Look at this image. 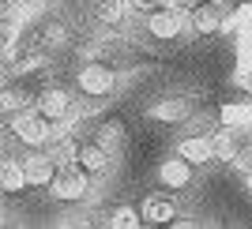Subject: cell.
<instances>
[{
    "instance_id": "21",
    "label": "cell",
    "mask_w": 252,
    "mask_h": 229,
    "mask_svg": "<svg viewBox=\"0 0 252 229\" xmlns=\"http://www.w3.org/2000/svg\"><path fill=\"white\" fill-rule=\"evenodd\" d=\"M169 4H177V8H185V11H192V8H196V4H200V0H169Z\"/></svg>"
},
{
    "instance_id": "19",
    "label": "cell",
    "mask_w": 252,
    "mask_h": 229,
    "mask_svg": "<svg viewBox=\"0 0 252 229\" xmlns=\"http://www.w3.org/2000/svg\"><path fill=\"white\" fill-rule=\"evenodd\" d=\"M102 222L105 229H139L143 226V214H139V203L132 207V203H117V207L102 210Z\"/></svg>"
},
{
    "instance_id": "12",
    "label": "cell",
    "mask_w": 252,
    "mask_h": 229,
    "mask_svg": "<svg viewBox=\"0 0 252 229\" xmlns=\"http://www.w3.org/2000/svg\"><path fill=\"white\" fill-rule=\"evenodd\" d=\"M23 169H27V180H31V188H49L53 184V177H57V158L49 154V150H45V146H27V150H23Z\"/></svg>"
},
{
    "instance_id": "16",
    "label": "cell",
    "mask_w": 252,
    "mask_h": 229,
    "mask_svg": "<svg viewBox=\"0 0 252 229\" xmlns=\"http://www.w3.org/2000/svg\"><path fill=\"white\" fill-rule=\"evenodd\" d=\"M91 136L98 139L102 146H109L113 154H125L128 150V139H132V132H128V120L125 116H102V120H94V128H91Z\"/></svg>"
},
{
    "instance_id": "3",
    "label": "cell",
    "mask_w": 252,
    "mask_h": 229,
    "mask_svg": "<svg viewBox=\"0 0 252 229\" xmlns=\"http://www.w3.org/2000/svg\"><path fill=\"white\" fill-rule=\"evenodd\" d=\"M45 192H49L53 203H64V207L87 203V199H91V192H94V173H91L87 166H79V162H64Z\"/></svg>"
},
{
    "instance_id": "22",
    "label": "cell",
    "mask_w": 252,
    "mask_h": 229,
    "mask_svg": "<svg viewBox=\"0 0 252 229\" xmlns=\"http://www.w3.org/2000/svg\"><path fill=\"white\" fill-rule=\"evenodd\" d=\"M15 4H23L27 11H38V8H42V0H15Z\"/></svg>"
},
{
    "instance_id": "15",
    "label": "cell",
    "mask_w": 252,
    "mask_h": 229,
    "mask_svg": "<svg viewBox=\"0 0 252 229\" xmlns=\"http://www.w3.org/2000/svg\"><path fill=\"white\" fill-rule=\"evenodd\" d=\"M215 154H219V162H241L245 154H249V139H245V128L237 124H219L215 132Z\"/></svg>"
},
{
    "instance_id": "8",
    "label": "cell",
    "mask_w": 252,
    "mask_h": 229,
    "mask_svg": "<svg viewBox=\"0 0 252 229\" xmlns=\"http://www.w3.org/2000/svg\"><path fill=\"white\" fill-rule=\"evenodd\" d=\"M155 180H158V188H166V192H189L192 188V180H196V166H192L185 154H166L162 162L155 166Z\"/></svg>"
},
{
    "instance_id": "11",
    "label": "cell",
    "mask_w": 252,
    "mask_h": 229,
    "mask_svg": "<svg viewBox=\"0 0 252 229\" xmlns=\"http://www.w3.org/2000/svg\"><path fill=\"white\" fill-rule=\"evenodd\" d=\"M226 15H230V11L222 8L219 0H200V4L189 11V27H192L196 38H219V34L226 30Z\"/></svg>"
},
{
    "instance_id": "4",
    "label": "cell",
    "mask_w": 252,
    "mask_h": 229,
    "mask_svg": "<svg viewBox=\"0 0 252 229\" xmlns=\"http://www.w3.org/2000/svg\"><path fill=\"white\" fill-rule=\"evenodd\" d=\"M200 109H203V98L196 90H173V94H162V98H155L147 105V120L177 128V124H189Z\"/></svg>"
},
{
    "instance_id": "6",
    "label": "cell",
    "mask_w": 252,
    "mask_h": 229,
    "mask_svg": "<svg viewBox=\"0 0 252 229\" xmlns=\"http://www.w3.org/2000/svg\"><path fill=\"white\" fill-rule=\"evenodd\" d=\"M75 86H68V83H42V90H38V113H45L53 120V124L61 128V124H68L75 116Z\"/></svg>"
},
{
    "instance_id": "5",
    "label": "cell",
    "mask_w": 252,
    "mask_h": 229,
    "mask_svg": "<svg viewBox=\"0 0 252 229\" xmlns=\"http://www.w3.org/2000/svg\"><path fill=\"white\" fill-rule=\"evenodd\" d=\"M8 132L23 146H45L53 139V132H57V124L45 113H38V105H34V109H23V113L8 116Z\"/></svg>"
},
{
    "instance_id": "13",
    "label": "cell",
    "mask_w": 252,
    "mask_h": 229,
    "mask_svg": "<svg viewBox=\"0 0 252 229\" xmlns=\"http://www.w3.org/2000/svg\"><path fill=\"white\" fill-rule=\"evenodd\" d=\"M42 34H45V49H49V57L83 45V38L75 34V27L64 19V15H45V19H42Z\"/></svg>"
},
{
    "instance_id": "10",
    "label": "cell",
    "mask_w": 252,
    "mask_h": 229,
    "mask_svg": "<svg viewBox=\"0 0 252 229\" xmlns=\"http://www.w3.org/2000/svg\"><path fill=\"white\" fill-rule=\"evenodd\" d=\"M83 15L102 30H121L132 15V0H83Z\"/></svg>"
},
{
    "instance_id": "1",
    "label": "cell",
    "mask_w": 252,
    "mask_h": 229,
    "mask_svg": "<svg viewBox=\"0 0 252 229\" xmlns=\"http://www.w3.org/2000/svg\"><path fill=\"white\" fill-rule=\"evenodd\" d=\"M72 86L79 90V98L87 102H109L121 86V68L113 60H98V57H83L75 68Z\"/></svg>"
},
{
    "instance_id": "20",
    "label": "cell",
    "mask_w": 252,
    "mask_h": 229,
    "mask_svg": "<svg viewBox=\"0 0 252 229\" xmlns=\"http://www.w3.org/2000/svg\"><path fill=\"white\" fill-rule=\"evenodd\" d=\"M0 188H4V196L31 192V180H27V169H23L19 158H4V166H0Z\"/></svg>"
},
{
    "instance_id": "2",
    "label": "cell",
    "mask_w": 252,
    "mask_h": 229,
    "mask_svg": "<svg viewBox=\"0 0 252 229\" xmlns=\"http://www.w3.org/2000/svg\"><path fill=\"white\" fill-rule=\"evenodd\" d=\"M185 30H192L189 11L177 4H158V8L143 11V38H151L155 45H177Z\"/></svg>"
},
{
    "instance_id": "7",
    "label": "cell",
    "mask_w": 252,
    "mask_h": 229,
    "mask_svg": "<svg viewBox=\"0 0 252 229\" xmlns=\"http://www.w3.org/2000/svg\"><path fill=\"white\" fill-rule=\"evenodd\" d=\"M38 90H42V83H34V75H8V79H4V90H0V113L15 116V113H23V109H34Z\"/></svg>"
},
{
    "instance_id": "9",
    "label": "cell",
    "mask_w": 252,
    "mask_h": 229,
    "mask_svg": "<svg viewBox=\"0 0 252 229\" xmlns=\"http://www.w3.org/2000/svg\"><path fill=\"white\" fill-rule=\"evenodd\" d=\"M139 214H143V226H177L181 218V203H177V192H147L139 199Z\"/></svg>"
},
{
    "instance_id": "18",
    "label": "cell",
    "mask_w": 252,
    "mask_h": 229,
    "mask_svg": "<svg viewBox=\"0 0 252 229\" xmlns=\"http://www.w3.org/2000/svg\"><path fill=\"white\" fill-rule=\"evenodd\" d=\"M79 146H83V136L75 128H64V132H53L45 150L57 158V166H64V162H79Z\"/></svg>"
},
{
    "instance_id": "17",
    "label": "cell",
    "mask_w": 252,
    "mask_h": 229,
    "mask_svg": "<svg viewBox=\"0 0 252 229\" xmlns=\"http://www.w3.org/2000/svg\"><path fill=\"white\" fill-rule=\"evenodd\" d=\"M113 162H117V154L109 150V146H102L94 136L83 139V146H79V166H87L94 177H105V173L113 169Z\"/></svg>"
},
{
    "instance_id": "14",
    "label": "cell",
    "mask_w": 252,
    "mask_h": 229,
    "mask_svg": "<svg viewBox=\"0 0 252 229\" xmlns=\"http://www.w3.org/2000/svg\"><path fill=\"white\" fill-rule=\"evenodd\" d=\"M177 154H185L196 169L211 166V162H219V154H215V136L211 132H185V136L177 139V146H173Z\"/></svg>"
}]
</instances>
